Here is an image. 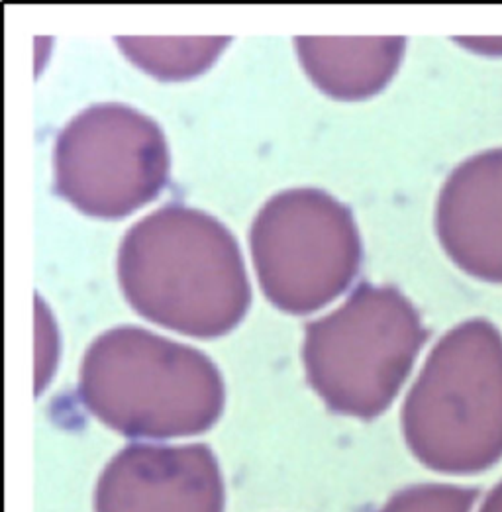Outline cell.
I'll list each match as a JSON object with an SVG mask.
<instances>
[{
	"label": "cell",
	"instance_id": "6da1fadb",
	"mask_svg": "<svg viewBox=\"0 0 502 512\" xmlns=\"http://www.w3.org/2000/svg\"><path fill=\"white\" fill-rule=\"evenodd\" d=\"M118 281L138 314L193 338L232 332L251 303L234 234L214 216L183 205L163 206L126 232Z\"/></svg>",
	"mask_w": 502,
	"mask_h": 512
},
{
	"label": "cell",
	"instance_id": "7a4b0ae2",
	"mask_svg": "<svg viewBox=\"0 0 502 512\" xmlns=\"http://www.w3.org/2000/svg\"><path fill=\"white\" fill-rule=\"evenodd\" d=\"M79 397L110 430L140 440L208 432L222 416L226 389L216 363L199 350L140 326H116L89 346Z\"/></svg>",
	"mask_w": 502,
	"mask_h": 512
},
{
	"label": "cell",
	"instance_id": "3957f363",
	"mask_svg": "<svg viewBox=\"0 0 502 512\" xmlns=\"http://www.w3.org/2000/svg\"><path fill=\"white\" fill-rule=\"evenodd\" d=\"M426 469L471 477L502 461V336L487 320L452 328L430 352L401 412Z\"/></svg>",
	"mask_w": 502,
	"mask_h": 512
},
{
	"label": "cell",
	"instance_id": "277c9868",
	"mask_svg": "<svg viewBox=\"0 0 502 512\" xmlns=\"http://www.w3.org/2000/svg\"><path fill=\"white\" fill-rule=\"evenodd\" d=\"M426 338L399 289L361 283L342 307L304 326L308 385L332 412L373 420L401 393Z\"/></svg>",
	"mask_w": 502,
	"mask_h": 512
},
{
	"label": "cell",
	"instance_id": "5b68a950",
	"mask_svg": "<svg viewBox=\"0 0 502 512\" xmlns=\"http://www.w3.org/2000/svg\"><path fill=\"white\" fill-rule=\"evenodd\" d=\"M263 295L289 314H310L338 299L361 267L352 210L332 195L302 187L271 197L250 230Z\"/></svg>",
	"mask_w": 502,
	"mask_h": 512
},
{
	"label": "cell",
	"instance_id": "8992f818",
	"mask_svg": "<svg viewBox=\"0 0 502 512\" xmlns=\"http://www.w3.org/2000/svg\"><path fill=\"white\" fill-rule=\"evenodd\" d=\"M55 193L87 216L118 220L159 197L169 179L167 140L150 116L120 103L77 114L53 150Z\"/></svg>",
	"mask_w": 502,
	"mask_h": 512
},
{
	"label": "cell",
	"instance_id": "52a82bcc",
	"mask_svg": "<svg viewBox=\"0 0 502 512\" xmlns=\"http://www.w3.org/2000/svg\"><path fill=\"white\" fill-rule=\"evenodd\" d=\"M220 463L204 444H130L102 469L95 512H224Z\"/></svg>",
	"mask_w": 502,
	"mask_h": 512
},
{
	"label": "cell",
	"instance_id": "ba28073f",
	"mask_svg": "<svg viewBox=\"0 0 502 512\" xmlns=\"http://www.w3.org/2000/svg\"><path fill=\"white\" fill-rule=\"evenodd\" d=\"M436 232L457 267L502 283V150L473 155L453 169L436 206Z\"/></svg>",
	"mask_w": 502,
	"mask_h": 512
},
{
	"label": "cell",
	"instance_id": "9c48e42d",
	"mask_svg": "<svg viewBox=\"0 0 502 512\" xmlns=\"http://www.w3.org/2000/svg\"><path fill=\"white\" fill-rule=\"evenodd\" d=\"M404 38H295L302 67L332 99L361 101L393 79L404 55Z\"/></svg>",
	"mask_w": 502,
	"mask_h": 512
},
{
	"label": "cell",
	"instance_id": "30bf717a",
	"mask_svg": "<svg viewBox=\"0 0 502 512\" xmlns=\"http://www.w3.org/2000/svg\"><path fill=\"white\" fill-rule=\"evenodd\" d=\"M138 67L165 81H179L204 71L230 38H116Z\"/></svg>",
	"mask_w": 502,
	"mask_h": 512
},
{
	"label": "cell",
	"instance_id": "8fae6325",
	"mask_svg": "<svg viewBox=\"0 0 502 512\" xmlns=\"http://www.w3.org/2000/svg\"><path fill=\"white\" fill-rule=\"evenodd\" d=\"M475 487L455 483H416L397 491L377 512H473Z\"/></svg>",
	"mask_w": 502,
	"mask_h": 512
},
{
	"label": "cell",
	"instance_id": "7c38bea8",
	"mask_svg": "<svg viewBox=\"0 0 502 512\" xmlns=\"http://www.w3.org/2000/svg\"><path fill=\"white\" fill-rule=\"evenodd\" d=\"M477 512H502V479L483 497Z\"/></svg>",
	"mask_w": 502,
	"mask_h": 512
}]
</instances>
